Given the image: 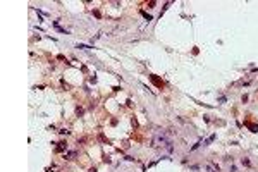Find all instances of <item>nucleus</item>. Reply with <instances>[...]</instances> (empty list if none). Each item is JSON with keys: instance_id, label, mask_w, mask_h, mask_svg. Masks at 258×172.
Masks as SVG:
<instances>
[{"instance_id": "3", "label": "nucleus", "mask_w": 258, "mask_h": 172, "mask_svg": "<svg viewBox=\"0 0 258 172\" xmlns=\"http://www.w3.org/2000/svg\"><path fill=\"white\" fill-rule=\"evenodd\" d=\"M76 157V152H71V153H67V155H64V158H67V160H72Z\"/></svg>"}, {"instance_id": "2", "label": "nucleus", "mask_w": 258, "mask_h": 172, "mask_svg": "<svg viewBox=\"0 0 258 172\" xmlns=\"http://www.w3.org/2000/svg\"><path fill=\"white\" fill-rule=\"evenodd\" d=\"M246 126H248L249 129H251L253 133H256V131H258V126H256V124H251V122H246Z\"/></svg>"}, {"instance_id": "1", "label": "nucleus", "mask_w": 258, "mask_h": 172, "mask_svg": "<svg viewBox=\"0 0 258 172\" xmlns=\"http://www.w3.org/2000/svg\"><path fill=\"white\" fill-rule=\"evenodd\" d=\"M64 150H67V145H65V143H58L57 152H64Z\"/></svg>"}, {"instance_id": "4", "label": "nucleus", "mask_w": 258, "mask_h": 172, "mask_svg": "<svg viewBox=\"0 0 258 172\" xmlns=\"http://www.w3.org/2000/svg\"><path fill=\"white\" fill-rule=\"evenodd\" d=\"M58 133H60V134H69V131H67V129H60Z\"/></svg>"}]
</instances>
